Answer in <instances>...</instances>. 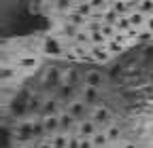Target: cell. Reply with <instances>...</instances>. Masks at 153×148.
I'll use <instances>...</instances> for the list:
<instances>
[{
  "label": "cell",
  "mask_w": 153,
  "mask_h": 148,
  "mask_svg": "<svg viewBox=\"0 0 153 148\" xmlns=\"http://www.w3.org/2000/svg\"><path fill=\"white\" fill-rule=\"evenodd\" d=\"M43 51H45L47 55H53V57H62V55L66 53L64 47H62V42L55 40V38H47V40L43 42Z\"/></svg>",
  "instance_id": "cell-1"
},
{
  "label": "cell",
  "mask_w": 153,
  "mask_h": 148,
  "mask_svg": "<svg viewBox=\"0 0 153 148\" xmlns=\"http://www.w3.org/2000/svg\"><path fill=\"white\" fill-rule=\"evenodd\" d=\"M96 133H98V123H96L94 119L91 121H83L79 125V138H94Z\"/></svg>",
  "instance_id": "cell-2"
},
{
  "label": "cell",
  "mask_w": 153,
  "mask_h": 148,
  "mask_svg": "<svg viewBox=\"0 0 153 148\" xmlns=\"http://www.w3.org/2000/svg\"><path fill=\"white\" fill-rule=\"evenodd\" d=\"M111 55H113L111 49L104 47V45H96V47L91 49V57H94V62H106Z\"/></svg>",
  "instance_id": "cell-3"
},
{
  "label": "cell",
  "mask_w": 153,
  "mask_h": 148,
  "mask_svg": "<svg viewBox=\"0 0 153 148\" xmlns=\"http://www.w3.org/2000/svg\"><path fill=\"white\" fill-rule=\"evenodd\" d=\"M91 119L98 123V125H104V127H108V125H111V112H108L106 108H96Z\"/></svg>",
  "instance_id": "cell-4"
},
{
  "label": "cell",
  "mask_w": 153,
  "mask_h": 148,
  "mask_svg": "<svg viewBox=\"0 0 153 148\" xmlns=\"http://www.w3.org/2000/svg\"><path fill=\"white\" fill-rule=\"evenodd\" d=\"M43 123H45L47 133H55L57 129H60V116H55V114H47L43 119Z\"/></svg>",
  "instance_id": "cell-5"
},
{
  "label": "cell",
  "mask_w": 153,
  "mask_h": 148,
  "mask_svg": "<svg viewBox=\"0 0 153 148\" xmlns=\"http://www.w3.org/2000/svg\"><path fill=\"white\" fill-rule=\"evenodd\" d=\"M85 102H79V100H76V102H70L68 104V112L74 116V119H81L83 114H85Z\"/></svg>",
  "instance_id": "cell-6"
},
{
  "label": "cell",
  "mask_w": 153,
  "mask_h": 148,
  "mask_svg": "<svg viewBox=\"0 0 153 148\" xmlns=\"http://www.w3.org/2000/svg\"><path fill=\"white\" fill-rule=\"evenodd\" d=\"M85 83H87V85H91V87H100V85L104 83V76H102L98 70H91V72H87Z\"/></svg>",
  "instance_id": "cell-7"
},
{
  "label": "cell",
  "mask_w": 153,
  "mask_h": 148,
  "mask_svg": "<svg viewBox=\"0 0 153 148\" xmlns=\"http://www.w3.org/2000/svg\"><path fill=\"white\" fill-rule=\"evenodd\" d=\"M115 28H117L119 32H130L132 30V21H130V15H119V19L115 21Z\"/></svg>",
  "instance_id": "cell-8"
},
{
  "label": "cell",
  "mask_w": 153,
  "mask_h": 148,
  "mask_svg": "<svg viewBox=\"0 0 153 148\" xmlns=\"http://www.w3.org/2000/svg\"><path fill=\"white\" fill-rule=\"evenodd\" d=\"M96 100H98V87L87 85L85 91H83V102H85V104H94Z\"/></svg>",
  "instance_id": "cell-9"
},
{
  "label": "cell",
  "mask_w": 153,
  "mask_h": 148,
  "mask_svg": "<svg viewBox=\"0 0 153 148\" xmlns=\"http://www.w3.org/2000/svg\"><path fill=\"white\" fill-rule=\"evenodd\" d=\"M38 66V57H19L17 59V68L22 70H32Z\"/></svg>",
  "instance_id": "cell-10"
},
{
  "label": "cell",
  "mask_w": 153,
  "mask_h": 148,
  "mask_svg": "<svg viewBox=\"0 0 153 148\" xmlns=\"http://www.w3.org/2000/svg\"><path fill=\"white\" fill-rule=\"evenodd\" d=\"M74 121H76V119H74L70 112L62 114V116H60V131H64V133H66V131H70V127L74 125Z\"/></svg>",
  "instance_id": "cell-11"
},
{
  "label": "cell",
  "mask_w": 153,
  "mask_h": 148,
  "mask_svg": "<svg viewBox=\"0 0 153 148\" xmlns=\"http://www.w3.org/2000/svg\"><path fill=\"white\" fill-rule=\"evenodd\" d=\"M68 142H70V138H66L64 131H62V133H55L53 140H51L53 148H68Z\"/></svg>",
  "instance_id": "cell-12"
},
{
  "label": "cell",
  "mask_w": 153,
  "mask_h": 148,
  "mask_svg": "<svg viewBox=\"0 0 153 148\" xmlns=\"http://www.w3.org/2000/svg\"><path fill=\"white\" fill-rule=\"evenodd\" d=\"M72 91H74V85H70V83L60 85V89H57V100H68L72 95Z\"/></svg>",
  "instance_id": "cell-13"
},
{
  "label": "cell",
  "mask_w": 153,
  "mask_h": 148,
  "mask_svg": "<svg viewBox=\"0 0 153 148\" xmlns=\"http://www.w3.org/2000/svg\"><path fill=\"white\" fill-rule=\"evenodd\" d=\"M76 32H79V26H74V23L66 21L64 28H62V32H60V36H66V38H74Z\"/></svg>",
  "instance_id": "cell-14"
},
{
  "label": "cell",
  "mask_w": 153,
  "mask_h": 148,
  "mask_svg": "<svg viewBox=\"0 0 153 148\" xmlns=\"http://www.w3.org/2000/svg\"><path fill=\"white\" fill-rule=\"evenodd\" d=\"M57 106H60V100H47L43 104V114H55L57 112Z\"/></svg>",
  "instance_id": "cell-15"
},
{
  "label": "cell",
  "mask_w": 153,
  "mask_h": 148,
  "mask_svg": "<svg viewBox=\"0 0 153 148\" xmlns=\"http://www.w3.org/2000/svg\"><path fill=\"white\" fill-rule=\"evenodd\" d=\"M72 40H74L76 45H87V42L91 40V32H89V30H79Z\"/></svg>",
  "instance_id": "cell-16"
},
{
  "label": "cell",
  "mask_w": 153,
  "mask_h": 148,
  "mask_svg": "<svg viewBox=\"0 0 153 148\" xmlns=\"http://www.w3.org/2000/svg\"><path fill=\"white\" fill-rule=\"evenodd\" d=\"M91 140H94L96 148H104V146H106V144L111 142V138L106 136V131H98V133H96V136H94Z\"/></svg>",
  "instance_id": "cell-17"
},
{
  "label": "cell",
  "mask_w": 153,
  "mask_h": 148,
  "mask_svg": "<svg viewBox=\"0 0 153 148\" xmlns=\"http://www.w3.org/2000/svg\"><path fill=\"white\" fill-rule=\"evenodd\" d=\"M66 21H70V23H74V26H85V15H81V13H68V17H66Z\"/></svg>",
  "instance_id": "cell-18"
},
{
  "label": "cell",
  "mask_w": 153,
  "mask_h": 148,
  "mask_svg": "<svg viewBox=\"0 0 153 148\" xmlns=\"http://www.w3.org/2000/svg\"><path fill=\"white\" fill-rule=\"evenodd\" d=\"M130 7H132V2L128 4V2H123V0H115L111 9H115V11L119 13V15H128V9H130Z\"/></svg>",
  "instance_id": "cell-19"
},
{
  "label": "cell",
  "mask_w": 153,
  "mask_h": 148,
  "mask_svg": "<svg viewBox=\"0 0 153 148\" xmlns=\"http://www.w3.org/2000/svg\"><path fill=\"white\" fill-rule=\"evenodd\" d=\"M91 9H94V7H91L89 0H81V2L76 4V13H81V15H85V17L91 15Z\"/></svg>",
  "instance_id": "cell-20"
},
{
  "label": "cell",
  "mask_w": 153,
  "mask_h": 148,
  "mask_svg": "<svg viewBox=\"0 0 153 148\" xmlns=\"http://www.w3.org/2000/svg\"><path fill=\"white\" fill-rule=\"evenodd\" d=\"M106 47L111 49V53H121L126 49V42H119V40H115V38H108Z\"/></svg>",
  "instance_id": "cell-21"
},
{
  "label": "cell",
  "mask_w": 153,
  "mask_h": 148,
  "mask_svg": "<svg viewBox=\"0 0 153 148\" xmlns=\"http://www.w3.org/2000/svg\"><path fill=\"white\" fill-rule=\"evenodd\" d=\"M60 83V70L57 68H51L49 70V76H47V81H45V85L49 87V85H57Z\"/></svg>",
  "instance_id": "cell-22"
},
{
  "label": "cell",
  "mask_w": 153,
  "mask_h": 148,
  "mask_svg": "<svg viewBox=\"0 0 153 148\" xmlns=\"http://www.w3.org/2000/svg\"><path fill=\"white\" fill-rule=\"evenodd\" d=\"M117 32H119V30L115 28V23H106V21L102 23V34L106 36V38H113V36L117 34Z\"/></svg>",
  "instance_id": "cell-23"
},
{
  "label": "cell",
  "mask_w": 153,
  "mask_h": 148,
  "mask_svg": "<svg viewBox=\"0 0 153 148\" xmlns=\"http://www.w3.org/2000/svg\"><path fill=\"white\" fill-rule=\"evenodd\" d=\"M138 9H140L145 15H153V0H140V2H138Z\"/></svg>",
  "instance_id": "cell-24"
},
{
  "label": "cell",
  "mask_w": 153,
  "mask_h": 148,
  "mask_svg": "<svg viewBox=\"0 0 153 148\" xmlns=\"http://www.w3.org/2000/svg\"><path fill=\"white\" fill-rule=\"evenodd\" d=\"M64 81L70 83V85H76V83H79V72H76V70H66Z\"/></svg>",
  "instance_id": "cell-25"
},
{
  "label": "cell",
  "mask_w": 153,
  "mask_h": 148,
  "mask_svg": "<svg viewBox=\"0 0 153 148\" xmlns=\"http://www.w3.org/2000/svg\"><path fill=\"white\" fill-rule=\"evenodd\" d=\"M106 136H108L111 142H113V140H117V138L121 136V131H119V127H117V125H108V127H106Z\"/></svg>",
  "instance_id": "cell-26"
},
{
  "label": "cell",
  "mask_w": 153,
  "mask_h": 148,
  "mask_svg": "<svg viewBox=\"0 0 153 148\" xmlns=\"http://www.w3.org/2000/svg\"><path fill=\"white\" fill-rule=\"evenodd\" d=\"M15 74V68H11V66H2V78L7 81V78H11Z\"/></svg>",
  "instance_id": "cell-27"
},
{
  "label": "cell",
  "mask_w": 153,
  "mask_h": 148,
  "mask_svg": "<svg viewBox=\"0 0 153 148\" xmlns=\"http://www.w3.org/2000/svg\"><path fill=\"white\" fill-rule=\"evenodd\" d=\"M43 133H47L45 123H36V125H34V136H43Z\"/></svg>",
  "instance_id": "cell-28"
},
{
  "label": "cell",
  "mask_w": 153,
  "mask_h": 148,
  "mask_svg": "<svg viewBox=\"0 0 153 148\" xmlns=\"http://www.w3.org/2000/svg\"><path fill=\"white\" fill-rule=\"evenodd\" d=\"M85 30H89V32H98V30H102V23H100V21H91V23L85 26Z\"/></svg>",
  "instance_id": "cell-29"
},
{
  "label": "cell",
  "mask_w": 153,
  "mask_h": 148,
  "mask_svg": "<svg viewBox=\"0 0 153 148\" xmlns=\"http://www.w3.org/2000/svg\"><path fill=\"white\" fill-rule=\"evenodd\" d=\"M68 148H81V138H70Z\"/></svg>",
  "instance_id": "cell-30"
},
{
  "label": "cell",
  "mask_w": 153,
  "mask_h": 148,
  "mask_svg": "<svg viewBox=\"0 0 153 148\" xmlns=\"http://www.w3.org/2000/svg\"><path fill=\"white\" fill-rule=\"evenodd\" d=\"M70 2H72V0H55V7H57V9H66Z\"/></svg>",
  "instance_id": "cell-31"
},
{
  "label": "cell",
  "mask_w": 153,
  "mask_h": 148,
  "mask_svg": "<svg viewBox=\"0 0 153 148\" xmlns=\"http://www.w3.org/2000/svg\"><path fill=\"white\" fill-rule=\"evenodd\" d=\"M89 2H91L94 9H96V7H102V9H104V0H89Z\"/></svg>",
  "instance_id": "cell-32"
},
{
  "label": "cell",
  "mask_w": 153,
  "mask_h": 148,
  "mask_svg": "<svg viewBox=\"0 0 153 148\" xmlns=\"http://www.w3.org/2000/svg\"><path fill=\"white\" fill-rule=\"evenodd\" d=\"M145 28L153 32V15H151V17H147V23H145Z\"/></svg>",
  "instance_id": "cell-33"
},
{
  "label": "cell",
  "mask_w": 153,
  "mask_h": 148,
  "mask_svg": "<svg viewBox=\"0 0 153 148\" xmlns=\"http://www.w3.org/2000/svg\"><path fill=\"white\" fill-rule=\"evenodd\" d=\"M143 55H145V57H151V55H153V47H147V49L143 51Z\"/></svg>",
  "instance_id": "cell-34"
},
{
  "label": "cell",
  "mask_w": 153,
  "mask_h": 148,
  "mask_svg": "<svg viewBox=\"0 0 153 148\" xmlns=\"http://www.w3.org/2000/svg\"><path fill=\"white\" fill-rule=\"evenodd\" d=\"M38 148H53V144H51V142H43V144L38 146Z\"/></svg>",
  "instance_id": "cell-35"
},
{
  "label": "cell",
  "mask_w": 153,
  "mask_h": 148,
  "mask_svg": "<svg viewBox=\"0 0 153 148\" xmlns=\"http://www.w3.org/2000/svg\"><path fill=\"white\" fill-rule=\"evenodd\" d=\"M123 148H136V146H134V144H132V142H130V144H126V146H123Z\"/></svg>",
  "instance_id": "cell-36"
},
{
  "label": "cell",
  "mask_w": 153,
  "mask_h": 148,
  "mask_svg": "<svg viewBox=\"0 0 153 148\" xmlns=\"http://www.w3.org/2000/svg\"><path fill=\"white\" fill-rule=\"evenodd\" d=\"M79 2H81V0H79Z\"/></svg>",
  "instance_id": "cell-37"
}]
</instances>
